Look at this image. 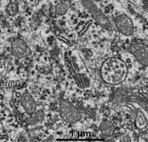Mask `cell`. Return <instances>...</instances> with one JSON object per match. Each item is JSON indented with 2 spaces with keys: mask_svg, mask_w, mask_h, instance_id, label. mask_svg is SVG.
<instances>
[{
  "mask_svg": "<svg viewBox=\"0 0 148 142\" xmlns=\"http://www.w3.org/2000/svg\"><path fill=\"white\" fill-rule=\"evenodd\" d=\"M100 129L104 137H109L113 135L115 131V126L109 120L102 121L100 125Z\"/></svg>",
  "mask_w": 148,
  "mask_h": 142,
  "instance_id": "obj_9",
  "label": "cell"
},
{
  "mask_svg": "<svg viewBox=\"0 0 148 142\" xmlns=\"http://www.w3.org/2000/svg\"><path fill=\"white\" fill-rule=\"evenodd\" d=\"M136 126H137L138 128L142 129V128H145L147 124V117L145 116L144 113L142 112L141 110L138 111L137 113H136V120H135Z\"/></svg>",
  "mask_w": 148,
  "mask_h": 142,
  "instance_id": "obj_10",
  "label": "cell"
},
{
  "mask_svg": "<svg viewBox=\"0 0 148 142\" xmlns=\"http://www.w3.org/2000/svg\"><path fill=\"white\" fill-rule=\"evenodd\" d=\"M100 73L104 82L111 85H117L126 79L128 68L120 58L111 57L102 63Z\"/></svg>",
  "mask_w": 148,
  "mask_h": 142,
  "instance_id": "obj_1",
  "label": "cell"
},
{
  "mask_svg": "<svg viewBox=\"0 0 148 142\" xmlns=\"http://www.w3.org/2000/svg\"><path fill=\"white\" fill-rule=\"evenodd\" d=\"M5 10L9 16H14L18 12V5L14 2H10L8 4Z\"/></svg>",
  "mask_w": 148,
  "mask_h": 142,
  "instance_id": "obj_11",
  "label": "cell"
},
{
  "mask_svg": "<svg viewBox=\"0 0 148 142\" xmlns=\"http://www.w3.org/2000/svg\"><path fill=\"white\" fill-rule=\"evenodd\" d=\"M21 103L25 111L28 115H31L36 110V104L35 100L31 94L28 92H25L21 97Z\"/></svg>",
  "mask_w": 148,
  "mask_h": 142,
  "instance_id": "obj_7",
  "label": "cell"
},
{
  "mask_svg": "<svg viewBox=\"0 0 148 142\" xmlns=\"http://www.w3.org/2000/svg\"><path fill=\"white\" fill-rule=\"evenodd\" d=\"M128 50L138 63L142 65H147L148 48L147 45L143 43H134L129 46Z\"/></svg>",
  "mask_w": 148,
  "mask_h": 142,
  "instance_id": "obj_5",
  "label": "cell"
},
{
  "mask_svg": "<svg viewBox=\"0 0 148 142\" xmlns=\"http://www.w3.org/2000/svg\"><path fill=\"white\" fill-rule=\"evenodd\" d=\"M114 24L117 31L127 36L134 33V24L132 20L126 14H120L114 18Z\"/></svg>",
  "mask_w": 148,
  "mask_h": 142,
  "instance_id": "obj_4",
  "label": "cell"
},
{
  "mask_svg": "<svg viewBox=\"0 0 148 142\" xmlns=\"http://www.w3.org/2000/svg\"><path fill=\"white\" fill-rule=\"evenodd\" d=\"M81 3L96 22L102 28L107 30L113 29L111 20L104 14L95 0H81Z\"/></svg>",
  "mask_w": 148,
  "mask_h": 142,
  "instance_id": "obj_2",
  "label": "cell"
},
{
  "mask_svg": "<svg viewBox=\"0 0 148 142\" xmlns=\"http://www.w3.org/2000/svg\"><path fill=\"white\" fill-rule=\"evenodd\" d=\"M120 141L123 142H130L131 141V140H130V138L128 135H123L121 136Z\"/></svg>",
  "mask_w": 148,
  "mask_h": 142,
  "instance_id": "obj_13",
  "label": "cell"
},
{
  "mask_svg": "<svg viewBox=\"0 0 148 142\" xmlns=\"http://www.w3.org/2000/svg\"><path fill=\"white\" fill-rule=\"evenodd\" d=\"M11 52L16 58H21L27 52V43L21 38H16L11 43Z\"/></svg>",
  "mask_w": 148,
  "mask_h": 142,
  "instance_id": "obj_6",
  "label": "cell"
},
{
  "mask_svg": "<svg viewBox=\"0 0 148 142\" xmlns=\"http://www.w3.org/2000/svg\"><path fill=\"white\" fill-rule=\"evenodd\" d=\"M68 5L65 3H59L56 5V12L58 14L62 16L68 12Z\"/></svg>",
  "mask_w": 148,
  "mask_h": 142,
  "instance_id": "obj_12",
  "label": "cell"
},
{
  "mask_svg": "<svg viewBox=\"0 0 148 142\" xmlns=\"http://www.w3.org/2000/svg\"><path fill=\"white\" fill-rule=\"evenodd\" d=\"M45 110H49V106L48 105H45Z\"/></svg>",
  "mask_w": 148,
  "mask_h": 142,
  "instance_id": "obj_14",
  "label": "cell"
},
{
  "mask_svg": "<svg viewBox=\"0 0 148 142\" xmlns=\"http://www.w3.org/2000/svg\"><path fill=\"white\" fill-rule=\"evenodd\" d=\"M59 111L62 118L67 122L75 123L81 120L82 113L77 107L68 100H61L59 103Z\"/></svg>",
  "mask_w": 148,
  "mask_h": 142,
  "instance_id": "obj_3",
  "label": "cell"
},
{
  "mask_svg": "<svg viewBox=\"0 0 148 142\" xmlns=\"http://www.w3.org/2000/svg\"><path fill=\"white\" fill-rule=\"evenodd\" d=\"M29 116H30L26 120V122L30 126H35L42 122V121L44 120L45 113L43 110L39 109L37 111L36 110Z\"/></svg>",
  "mask_w": 148,
  "mask_h": 142,
  "instance_id": "obj_8",
  "label": "cell"
}]
</instances>
